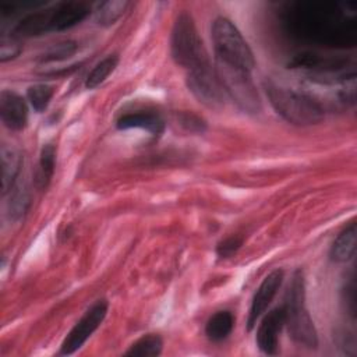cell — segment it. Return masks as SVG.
<instances>
[{
	"mask_svg": "<svg viewBox=\"0 0 357 357\" xmlns=\"http://www.w3.org/2000/svg\"><path fill=\"white\" fill-rule=\"evenodd\" d=\"M107 310H109V304L106 300L95 301L64 337L60 347V354L70 356L75 353L78 349H81L82 344L100 326V324L103 322L107 314Z\"/></svg>",
	"mask_w": 357,
	"mask_h": 357,
	"instance_id": "obj_7",
	"label": "cell"
},
{
	"mask_svg": "<svg viewBox=\"0 0 357 357\" xmlns=\"http://www.w3.org/2000/svg\"><path fill=\"white\" fill-rule=\"evenodd\" d=\"M357 244V226L356 222H350L335 238L331 245L329 257L333 262H347L356 254Z\"/></svg>",
	"mask_w": 357,
	"mask_h": 357,
	"instance_id": "obj_14",
	"label": "cell"
},
{
	"mask_svg": "<svg viewBox=\"0 0 357 357\" xmlns=\"http://www.w3.org/2000/svg\"><path fill=\"white\" fill-rule=\"evenodd\" d=\"M215 57L247 71L255 67V57L237 26L226 17H218L211 26Z\"/></svg>",
	"mask_w": 357,
	"mask_h": 357,
	"instance_id": "obj_4",
	"label": "cell"
},
{
	"mask_svg": "<svg viewBox=\"0 0 357 357\" xmlns=\"http://www.w3.org/2000/svg\"><path fill=\"white\" fill-rule=\"evenodd\" d=\"M116 127L119 130L139 128L145 130L152 135H160L165 131V120L162 114L152 109H138L123 113L117 121Z\"/></svg>",
	"mask_w": 357,
	"mask_h": 357,
	"instance_id": "obj_12",
	"label": "cell"
},
{
	"mask_svg": "<svg viewBox=\"0 0 357 357\" xmlns=\"http://www.w3.org/2000/svg\"><path fill=\"white\" fill-rule=\"evenodd\" d=\"M178 124L188 132H195V134H202L206 130V123L202 117H199L195 113L191 112H180L177 114Z\"/></svg>",
	"mask_w": 357,
	"mask_h": 357,
	"instance_id": "obj_24",
	"label": "cell"
},
{
	"mask_svg": "<svg viewBox=\"0 0 357 357\" xmlns=\"http://www.w3.org/2000/svg\"><path fill=\"white\" fill-rule=\"evenodd\" d=\"M283 275L284 273L282 269H275V271L269 272L261 282L259 287L257 289V291L251 300V307H250L248 319H247V331H252L255 328L257 322L259 321V318L268 310V307L272 303L273 297L276 296L279 287L282 286Z\"/></svg>",
	"mask_w": 357,
	"mask_h": 357,
	"instance_id": "obj_8",
	"label": "cell"
},
{
	"mask_svg": "<svg viewBox=\"0 0 357 357\" xmlns=\"http://www.w3.org/2000/svg\"><path fill=\"white\" fill-rule=\"evenodd\" d=\"M257 329V346L258 349L268 354L275 356L279 350V336L284 326V312L282 305L271 310L261 317Z\"/></svg>",
	"mask_w": 357,
	"mask_h": 357,
	"instance_id": "obj_9",
	"label": "cell"
},
{
	"mask_svg": "<svg viewBox=\"0 0 357 357\" xmlns=\"http://www.w3.org/2000/svg\"><path fill=\"white\" fill-rule=\"evenodd\" d=\"M282 308L284 312V326L293 342L307 349H317L318 335L305 305V280L303 271L298 269L293 273Z\"/></svg>",
	"mask_w": 357,
	"mask_h": 357,
	"instance_id": "obj_2",
	"label": "cell"
},
{
	"mask_svg": "<svg viewBox=\"0 0 357 357\" xmlns=\"http://www.w3.org/2000/svg\"><path fill=\"white\" fill-rule=\"evenodd\" d=\"M130 6L126 0H106L98 4L95 10V21L102 26H110L126 13Z\"/></svg>",
	"mask_w": 357,
	"mask_h": 357,
	"instance_id": "obj_18",
	"label": "cell"
},
{
	"mask_svg": "<svg viewBox=\"0 0 357 357\" xmlns=\"http://www.w3.org/2000/svg\"><path fill=\"white\" fill-rule=\"evenodd\" d=\"M234 317L230 311L222 310L209 317L205 324V335L211 342L225 340L233 331Z\"/></svg>",
	"mask_w": 357,
	"mask_h": 357,
	"instance_id": "obj_16",
	"label": "cell"
},
{
	"mask_svg": "<svg viewBox=\"0 0 357 357\" xmlns=\"http://www.w3.org/2000/svg\"><path fill=\"white\" fill-rule=\"evenodd\" d=\"M269 103L287 123L294 126H314L322 121L324 107L308 92L297 91L272 79L264 82Z\"/></svg>",
	"mask_w": 357,
	"mask_h": 357,
	"instance_id": "obj_1",
	"label": "cell"
},
{
	"mask_svg": "<svg viewBox=\"0 0 357 357\" xmlns=\"http://www.w3.org/2000/svg\"><path fill=\"white\" fill-rule=\"evenodd\" d=\"M1 159V195H7L15 185L20 169H21V155L13 146L1 145L0 151Z\"/></svg>",
	"mask_w": 357,
	"mask_h": 357,
	"instance_id": "obj_15",
	"label": "cell"
},
{
	"mask_svg": "<svg viewBox=\"0 0 357 357\" xmlns=\"http://www.w3.org/2000/svg\"><path fill=\"white\" fill-rule=\"evenodd\" d=\"M56 167V145L54 144H45L42 146L39 155L38 170L35 176V183L38 188H46L50 183Z\"/></svg>",
	"mask_w": 357,
	"mask_h": 357,
	"instance_id": "obj_17",
	"label": "cell"
},
{
	"mask_svg": "<svg viewBox=\"0 0 357 357\" xmlns=\"http://www.w3.org/2000/svg\"><path fill=\"white\" fill-rule=\"evenodd\" d=\"M0 119L8 130H24L28 123V106L25 99L14 91L3 89L0 92Z\"/></svg>",
	"mask_w": 357,
	"mask_h": 357,
	"instance_id": "obj_10",
	"label": "cell"
},
{
	"mask_svg": "<svg viewBox=\"0 0 357 357\" xmlns=\"http://www.w3.org/2000/svg\"><path fill=\"white\" fill-rule=\"evenodd\" d=\"M215 73L226 95L241 110L247 113H258L261 110V99L250 75L251 71L215 57Z\"/></svg>",
	"mask_w": 357,
	"mask_h": 357,
	"instance_id": "obj_5",
	"label": "cell"
},
{
	"mask_svg": "<svg viewBox=\"0 0 357 357\" xmlns=\"http://www.w3.org/2000/svg\"><path fill=\"white\" fill-rule=\"evenodd\" d=\"M53 95H54V89L47 84H35V85H31L26 91L28 102L31 103L33 110L38 113H42L46 110Z\"/></svg>",
	"mask_w": 357,
	"mask_h": 357,
	"instance_id": "obj_22",
	"label": "cell"
},
{
	"mask_svg": "<svg viewBox=\"0 0 357 357\" xmlns=\"http://www.w3.org/2000/svg\"><path fill=\"white\" fill-rule=\"evenodd\" d=\"M91 14V4L86 1L70 0L56 4L50 8L52 31H66L82 22Z\"/></svg>",
	"mask_w": 357,
	"mask_h": 357,
	"instance_id": "obj_11",
	"label": "cell"
},
{
	"mask_svg": "<svg viewBox=\"0 0 357 357\" xmlns=\"http://www.w3.org/2000/svg\"><path fill=\"white\" fill-rule=\"evenodd\" d=\"M243 237L241 236H229L218 243L216 245V254L220 258H230L233 257L243 245Z\"/></svg>",
	"mask_w": 357,
	"mask_h": 357,
	"instance_id": "obj_25",
	"label": "cell"
},
{
	"mask_svg": "<svg viewBox=\"0 0 357 357\" xmlns=\"http://www.w3.org/2000/svg\"><path fill=\"white\" fill-rule=\"evenodd\" d=\"M187 88L194 98L209 109H220L226 103V92L211 64L187 73Z\"/></svg>",
	"mask_w": 357,
	"mask_h": 357,
	"instance_id": "obj_6",
	"label": "cell"
},
{
	"mask_svg": "<svg viewBox=\"0 0 357 357\" xmlns=\"http://www.w3.org/2000/svg\"><path fill=\"white\" fill-rule=\"evenodd\" d=\"M50 8L32 11L26 14L13 29L11 35L18 38H31L39 36L50 32Z\"/></svg>",
	"mask_w": 357,
	"mask_h": 357,
	"instance_id": "obj_13",
	"label": "cell"
},
{
	"mask_svg": "<svg viewBox=\"0 0 357 357\" xmlns=\"http://www.w3.org/2000/svg\"><path fill=\"white\" fill-rule=\"evenodd\" d=\"M77 50H78V45L75 42H73V40L60 42L57 45H53L50 49H47L42 54L40 63H53V61L66 60V59L71 57L73 54H75Z\"/></svg>",
	"mask_w": 357,
	"mask_h": 357,
	"instance_id": "obj_23",
	"label": "cell"
},
{
	"mask_svg": "<svg viewBox=\"0 0 357 357\" xmlns=\"http://www.w3.org/2000/svg\"><path fill=\"white\" fill-rule=\"evenodd\" d=\"M170 52L173 60L188 71L209 64L204 42L197 31L191 14L187 11H181L174 21Z\"/></svg>",
	"mask_w": 357,
	"mask_h": 357,
	"instance_id": "obj_3",
	"label": "cell"
},
{
	"mask_svg": "<svg viewBox=\"0 0 357 357\" xmlns=\"http://www.w3.org/2000/svg\"><path fill=\"white\" fill-rule=\"evenodd\" d=\"M119 61L120 59L117 54H109L105 59H102L88 74L85 79V88L95 89L100 84H103L107 79V77L116 70V67L119 66Z\"/></svg>",
	"mask_w": 357,
	"mask_h": 357,
	"instance_id": "obj_21",
	"label": "cell"
},
{
	"mask_svg": "<svg viewBox=\"0 0 357 357\" xmlns=\"http://www.w3.org/2000/svg\"><path fill=\"white\" fill-rule=\"evenodd\" d=\"M8 194H10V201L7 204L8 216L13 220L21 219L25 215V212L28 211L29 204H31L29 191L25 184L15 183V185L11 188V191Z\"/></svg>",
	"mask_w": 357,
	"mask_h": 357,
	"instance_id": "obj_20",
	"label": "cell"
},
{
	"mask_svg": "<svg viewBox=\"0 0 357 357\" xmlns=\"http://www.w3.org/2000/svg\"><path fill=\"white\" fill-rule=\"evenodd\" d=\"M162 349L163 339L158 333H148L135 340L124 354L134 357H156L162 353Z\"/></svg>",
	"mask_w": 357,
	"mask_h": 357,
	"instance_id": "obj_19",
	"label": "cell"
},
{
	"mask_svg": "<svg viewBox=\"0 0 357 357\" xmlns=\"http://www.w3.org/2000/svg\"><path fill=\"white\" fill-rule=\"evenodd\" d=\"M21 53V45L15 36L1 38L0 42V61L4 63L7 60L15 59Z\"/></svg>",
	"mask_w": 357,
	"mask_h": 357,
	"instance_id": "obj_26",
	"label": "cell"
}]
</instances>
